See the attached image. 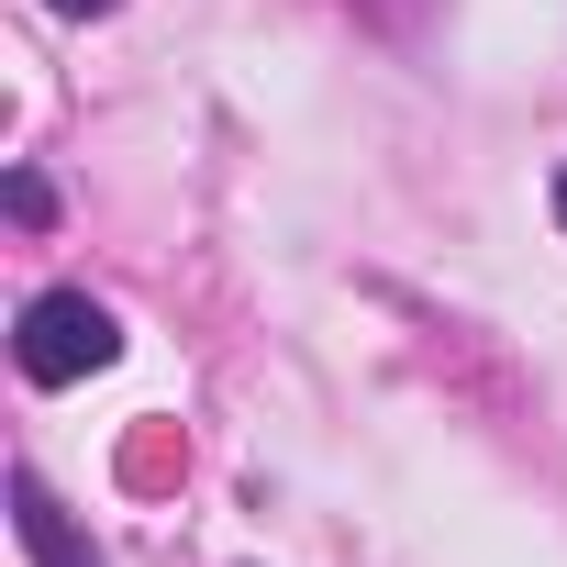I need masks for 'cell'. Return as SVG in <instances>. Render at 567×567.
<instances>
[{"label":"cell","instance_id":"6da1fadb","mask_svg":"<svg viewBox=\"0 0 567 567\" xmlns=\"http://www.w3.org/2000/svg\"><path fill=\"white\" fill-rule=\"evenodd\" d=\"M12 357H23L34 390H79V379H101V368L123 357V323H112L90 290H34L23 323H12Z\"/></svg>","mask_w":567,"mask_h":567},{"label":"cell","instance_id":"7a4b0ae2","mask_svg":"<svg viewBox=\"0 0 567 567\" xmlns=\"http://www.w3.org/2000/svg\"><path fill=\"white\" fill-rule=\"evenodd\" d=\"M12 523H23V545H34L45 567H101V556L68 534V512H56V489H45L34 467H12Z\"/></svg>","mask_w":567,"mask_h":567},{"label":"cell","instance_id":"3957f363","mask_svg":"<svg viewBox=\"0 0 567 567\" xmlns=\"http://www.w3.org/2000/svg\"><path fill=\"white\" fill-rule=\"evenodd\" d=\"M45 12H68V23H101V12H123V0H45Z\"/></svg>","mask_w":567,"mask_h":567},{"label":"cell","instance_id":"277c9868","mask_svg":"<svg viewBox=\"0 0 567 567\" xmlns=\"http://www.w3.org/2000/svg\"><path fill=\"white\" fill-rule=\"evenodd\" d=\"M556 223H567V167H556Z\"/></svg>","mask_w":567,"mask_h":567}]
</instances>
